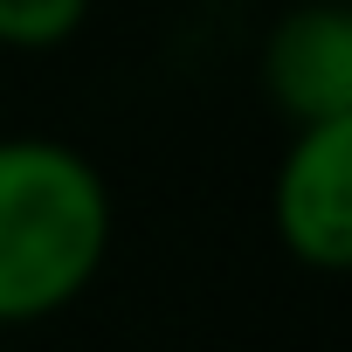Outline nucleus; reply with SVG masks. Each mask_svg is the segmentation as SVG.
<instances>
[{
	"mask_svg": "<svg viewBox=\"0 0 352 352\" xmlns=\"http://www.w3.org/2000/svg\"><path fill=\"white\" fill-rule=\"evenodd\" d=\"M111 180L69 138H0V331L63 318L111 263Z\"/></svg>",
	"mask_w": 352,
	"mask_h": 352,
	"instance_id": "nucleus-1",
	"label": "nucleus"
},
{
	"mask_svg": "<svg viewBox=\"0 0 352 352\" xmlns=\"http://www.w3.org/2000/svg\"><path fill=\"white\" fill-rule=\"evenodd\" d=\"M270 235L297 270L338 276L352 263V118L290 124L270 173Z\"/></svg>",
	"mask_w": 352,
	"mask_h": 352,
	"instance_id": "nucleus-2",
	"label": "nucleus"
},
{
	"mask_svg": "<svg viewBox=\"0 0 352 352\" xmlns=\"http://www.w3.org/2000/svg\"><path fill=\"white\" fill-rule=\"evenodd\" d=\"M263 97L283 124H331L352 118V14L338 0H297L263 35L256 56Z\"/></svg>",
	"mask_w": 352,
	"mask_h": 352,
	"instance_id": "nucleus-3",
	"label": "nucleus"
},
{
	"mask_svg": "<svg viewBox=\"0 0 352 352\" xmlns=\"http://www.w3.org/2000/svg\"><path fill=\"white\" fill-rule=\"evenodd\" d=\"M97 0H0V49L14 56H49L90 28Z\"/></svg>",
	"mask_w": 352,
	"mask_h": 352,
	"instance_id": "nucleus-4",
	"label": "nucleus"
}]
</instances>
